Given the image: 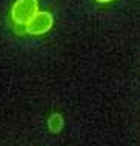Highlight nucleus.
<instances>
[{
  "mask_svg": "<svg viewBox=\"0 0 140 146\" xmlns=\"http://www.w3.org/2000/svg\"><path fill=\"white\" fill-rule=\"evenodd\" d=\"M39 13V0H15L11 6V20L15 25H28Z\"/></svg>",
  "mask_w": 140,
  "mask_h": 146,
  "instance_id": "nucleus-1",
  "label": "nucleus"
},
{
  "mask_svg": "<svg viewBox=\"0 0 140 146\" xmlns=\"http://www.w3.org/2000/svg\"><path fill=\"white\" fill-rule=\"evenodd\" d=\"M53 25H54L53 14L48 13V11H39L26 25V31L29 35H42L46 34L53 28Z\"/></svg>",
  "mask_w": 140,
  "mask_h": 146,
  "instance_id": "nucleus-2",
  "label": "nucleus"
},
{
  "mask_svg": "<svg viewBox=\"0 0 140 146\" xmlns=\"http://www.w3.org/2000/svg\"><path fill=\"white\" fill-rule=\"evenodd\" d=\"M63 125H65V121H63V117L59 112L51 114L49 118H48V128L53 134H59L63 129Z\"/></svg>",
  "mask_w": 140,
  "mask_h": 146,
  "instance_id": "nucleus-3",
  "label": "nucleus"
},
{
  "mask_svg": "<svg viewBox=\"0 0 140 146\" xmlns=\"http://www.w3.org/2000/svg\"><path fill=\"white\" fill-rule=\"evenodd\" d=\"M14 33L17 34V35L28 34V31H26V25H15V23H14Z\"/></svg>",
  "mask_w": 140,
  "mask_h": 146,
  "instance_id": "nucleus-4",
  "label": "nucleus"
},
{
  "mask_svg": "<svg viewBox=\"0 0 140 146\" xmlns=\"http://www.w3.org/2000/svg\"><path fill=\"white\" fill-rule=\"evenodd\" d=\"M95 2H99V3H109V2H113V0H95Z\"/></svg>",
  "mask_w": 140,
  "mask_h": 146,
  "instance_id": "nucleus-5",
  "label": "nucleus"
}]
</instances>
